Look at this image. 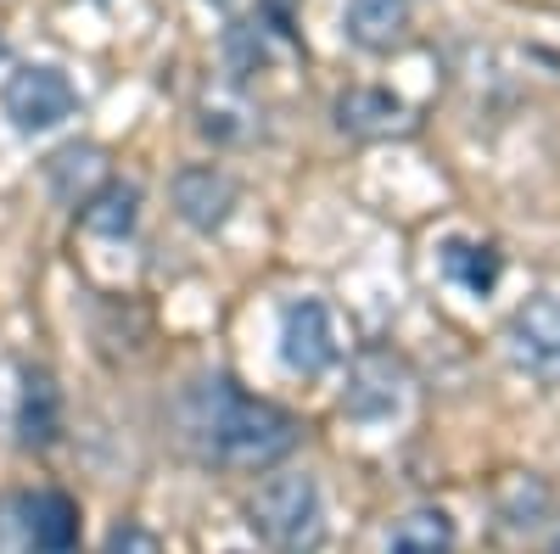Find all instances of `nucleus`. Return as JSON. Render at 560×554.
<instances>
[{"label":"nucleus","mask_w":560,"mask_h":554,"mask_svg":"<svg viewBox=\"0 0 560 554\" xmlns=\"http://www.w3.org/2000/svg\"><path fill=\"white\" fill-rule=\"evenodd\" d=\"M459 532L448 521V510H409L393 532H387V554H454Z\"/></svg>","instance_id":"nucleus-15"},{"label":"nucleus","mask_w":560,"mask_h":554,"mask_svg":"<svg viewBox=\"0 0 560 554\" xmlns=\"http://www.w3.org/2000/svg\"><path fill=\"white\" fill-rule=\"evenodd\" d=\"M504 347L538 387H560V297H533L510 314Z\"/></svg>","instance_id":"nucleus-5"},{"label":"nucleus","mask_w":560,"mask_h":554,"mask_svg":"<svg viewBox=\"0 0 560 554\" xmlns=\"http://www.w3.org/2000/svg\"><path fill=\"white\" fill-rule=\"evenodd\" d=\"M0 107H7V118H12L18 134H51L57 123L73 118L79 90L68 84L62 68L28 62V68H18V73L7 79V90H0Z\"/></svg>","instance_id":"nucleus-3"},{"label":"nucleus","mask_w":560,"mask_h":554,"mask_svg":"<svg viewBox=\"0 0 560 554\" xmlns=\"http://www.w3.org/2000/svg\"><path fill=\"white\" fill-rule=\"evenodd\" d=\"M62 437V387L51 369H23L18 387V443L23 448H51Z\"/></svg>","instance_id":"nucleus-8"},{"label":"nucleus","mask_w":560,"mask_h":554,"mask_svg":"<svg viewBox=\"0 0 560 554\" xmlns=\"http://www.w3.org/2000/svg\"><path fill=\"white\" fill-rule=\"evenodd\" d=\"M185 432L197 453L230 471H264L298 448V421L280 403L247 398L230 376H208L185 398Z\"/></svg>","instance_id":"nucleus-1"},{"label":"nucleus","mask_w":560,"mask_h":554,"mask_svg":"<svg viewBox=\"0 0 560 554\" xmlns=\"http://www.w3.org/2000/svg\"><path fill=\"white\" fill-rule=\"evenodd\" d=\"M224 57H230V73H236V79H247V73H258L264 68V34L253 28V23H236V28H230L224 34Z\"/></svg>","instance_id":"nucleus-17"},{"label":"nucleus","mask_w":560,"mask_h":554,"mask_svg":"<svg viewBox=\"0 0 560 554\" xmlns=\"http://www.w3.org/2000/svg\"><path fill=\"white\" fill-rule=\"evenodd\" d=\"M342 23H348V39L364 45V51H393L409 23V0H348Z\"/></svg>","instance_id":"nucleus-14"},{"label":"nucleus","mask_w":560,"mask_h":554,"mask_svg":"<svg viewBox=\"0 0 560 554\" xmlns=\"http://www.w3.org/2000/svg\"><path fill=\"white\" fill-rule=\"evenodd\" d=\"M0 57H7V39H0Z\"/></svg>","instance_id":"nucleus-19"},{"label":"nucleus","mask_w":560,"mask_h":554,"mask_svg":"<svg viewBox=\"0 0 560 554\" xmlns=\"http://www.w3.org/2000/svg\"><path fill=\"white\" fill-rule=\"evenodd\" d=\"M23 532L34 554H73L79 549V504L68 493H34L23 498Z\"/></svg>","instance_id":"nucleus-9"},{"label":"nucleus","mask_w":560,"mask_h":554,"mask_svg":"<svg viewBox=\"0 0 560 554\" xmlns=\"http://www.w3.org/2000/svg\"><path fill=\"white\" fill-rule=\"evenodd\" d=\"M438 269L448 274L454 286H465L471 297H488L499 286V274H504V252L488 247V241H443L438 247Z\"/></svg>","instance_id":"nucleus-13"},{"label":"nucleus","mask_w":560,"mask_h":554,"mask_svg":"<svg viewBox=\"0 0 560 554\" xmlns=\"http://www.w3.org/2000/svg\"><path fill=\"white\" fill-rule=\"evenodd\" d=\"M45 179H51V191H57L68 208H79V202L107 179V152L90 146V141H73V146L51 152V163H45Z\"/></svg>","instance_id":"nucleus-12"},{"label":"nucleus","mask_w":560,"mask_h":554,"mask_svg":"<svg viewBox=\"0 0 560 554\" xmlns=\"http://www.w3.org/2000/svg\"><path fill=\"white\" fill-rule=\"evenodd\" d=\"M230 208H236V179H230L224 168L197 163V168H179L174 174V213L191 224V229L213 236V229L230 219Z\"/></svg>","instance_id":"nucleus-7"},{"label":"nucleus","mask_w":560,"mask_h":554,"mask_svg":"<svg viewBox=\"0 0 560 554\" xmlns=\"http://www.w3.org/2000/svg\"><path fill=\"white\" fill-rule=\"evenodd\" d=\"M499 510H504V521L516 527V532H533V527H544V516H549V487H544L538 476H516V482L504 487Z\"/></svg>","instance_id":"nucleus-16"},{"label":"nucleus","mask_w":560,"mask_h":554,"mask_svg":"<svg viewBox=\"0 0 560 554\" xmlns=\"http://www.w3.org/2000/svg\"><path fill=\"white\" fill-rule=\"evenodd\" d=\"M140 219V185L135 179H102L96 191L79 202V224L102 241H124Z\"/></svg>","instance_id":"nucleus-11"},{"label":"nucleus","mask_w":560,"mask_h":554,"mask_svg":"<svg viewBox=\"0 0 560 554\" xmlns=\"http://www.w3.org/2000/svg\"><path fill=\"white\" fill-rule=\"evenodd\" d=\"M102 554H163V543H158V532H147L140 521H118V527L107 532Z\"/></svg>","instance_id":"nucleus-18"},{"label":"nucleus","mask_w":560,"mask_h":554,"mask_svg":"<svg viewBox=\"0 0 560 554\" xmlns=\"http://www.w3.org/2000/svg\"><path fill=\"white\" fill-rule=\"evenodd\" d=\"M247 527L275 554H319L325 543V498L308 471H280L247 504Z\"/></svg>","instance_id":"nucleus-2"},{"label":"nucleus","mask_w":560,"mask_h":554,"mask_svg":"<svg viewBox=\"0 0 560 554\" xmlns=\"http://www.w3.org/2000/svg\"><path fill=\"white\" fill-rule=\"evenodd\" d=\"M337 123L359 141H382V134H404L415 118L393 90H348V96H337Z\"/></svg>","instance_id":"nucleus-10"},{"label":"nucleus","mask_w":560,"mask_h":554,"mask_svg":"<svg viewBox=\"0 0 560 554\" xmlns=\"http://www.w3.org/2000/svg\"><path fill=\"white\" fill-rule=\"evenodd\" d=\"M342 342H337V319L319 297H292L280 308V364L292 369V376L314 381L325 369L337 364Z\"/></svg>","instance_id":"nucleus-4"},{"label":"nucleus","mask_w":560,"mask_h":554,"mask_svg":"<svg viewBox=\"0 0 560 554\" xmlns=\"http://www.w3.org/2000/svg\"><path fill=\"white\" fill-rule=\"evenodd\" d=\"M342 409L364 426H382L404 409V364L393 353H364L348 376V392H342Z\"/></svg>","instance_id":"nucleus-6"}]
</instances>
